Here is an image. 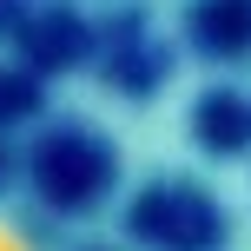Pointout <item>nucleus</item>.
I'll use <instances>...</instances> for the list:
<instances>
[{"instance_id":"nucleus-1","label":"nucleus","mask_w":251,"mask_h":251,"mask_svg":"<svg viewBox=\"0 0 251 251\" xmlns=\"http://www.w3.org/2000/svg\"><path fill=\"white\" fill-rule=\"evenodd\" d=\"M0 251H33V245H26V238H20V231H13V225H7V218H0Z\"/></svg>"}]
</instances>
